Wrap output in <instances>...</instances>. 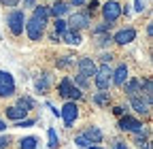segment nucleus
<instances>
[{"label": "nucleus", "instance_id": "obj_1", "mask_svg": "<svg viewBox=\"0 0 153 149\" xmlns=\"http://www.w3.org/2000/svg\"><path fill=\"white\" fill-rule=\"evenodd\" d=\"M26 11L22 9H11L7 13V28L13 36H22L24 34V28H26Z\"/></svg>", "mask_w": 153, "mask_h": 149}, {"label": "nucleus", "instance_id": "obj_2", "mask_svg": "<svg viewBox=\"0 0 153 149\" xmlns=\"http://www.w3.org/2000/svg\"><path fill=\"white\" fill-rule=\"evenodd\" d=\"M117 128L121 130V132H130V134H143V132H151L149 128L143 126V121L138 117H134V115H128L123 113L117 121Z\"/></svg>", "mask_w": 153, "mask_h": 149}, {"label": "nucleus", "instance_id": "obj_3", "mask_svg": "<svg viewBox=\"0 0 153 149\" xmlns=\"http://www.w3.org/2000/svg\"><path fill=\"white\" fill-rule=\"evenodd\" d=\"M57 94H60V98H64V100H74V102L83 98V92L72 83L70 77L60 79V83H57Z\"/></svg>", "mask_w": 153, "mask_h": 149}, {"label": "nucleus", "instance_id": "obj_4", "mask_svg": "<svg viewBox=\"0 0 153 149\" xmlns=\"http://www.w3.org/2000/svg\"><path fill=\"white\" fill-rule=\"evenodd\" d=\"M60 117L64 121V128H72L79 119V104L74 100H64L62 109H60Z\"/></svg>", "mask_w": 153, "mask_h": 149}, {"label": "nucleus", "instance_id": "obj_5", "mask_svg": "<svg viewBox=\"0 0 153 149\" xmlns=\"http://www.w3.org/2000/svg\"><path fill=\"white\" fill-rule=\"evenodd\" d=\"M66 24H68L70 30H76V32L89 30V26H91V17H89L85 11H74V13H68Z\"/></svg>", "mask_w": 153, "mask_h": 149}, {"label": "nucleus", "instance_id": "obj_6", "mask_svg": "<svg viewBox=\"0 0 153 149\" xmlns=\"http://www.w3.org/2000/svg\"><path fill=\"white\" fill-rule=\"evenodd\" d=\"M45 30H47V24L38 22V19H34V17H28V19H26V28H24V32L28 34V39H30L32 43L43 41Z\"/></svg>", "mask_w": 153, "mask_h": 149}, {"label": "nucleus", "instance_id": "obj_7", "mask_svg": "<svg viewBox=\"0 0 153 149\" xmlns=\"http://www.w3.org/2000/svg\"><path fill=\"white\" fill-rule=\"evenodd\" d=\"M100 13H102L104 22L115 24L121 17V2H117V0H106L104 4H100Z\"/></svg>", "mask_w": 153, "mask_h": 149}, {"label": "nucleus", "instance_id": "obj_8", "mask_svg": "<svg viewBox=\"0 0 153 149\" xmlns=\"http://www.w3.org/2000/svg\"><path fill=\"white\" fill-rule=\"evenodd\" d=\"M111 79H113V68L111 64H100L94 74V83L98 89H111Z\"/></svg>", "mask_w": 153, "mask_h": 149}, {"label": "nucleus", "instance_id": "obj_9", "mask_svg": "<svg viewBox=\"0 0 153 149\" xmlns=\"http://www.w3.org/2000/svg\"><path fill=\"white\" fill-rule=\"evenodd\" d=\"M15 79L7 70H0V98H11L15 96Z\"/></svg>", "mask_w": 153, "mask_h": 149}, {"label": "nucleus", "instance_id": "obj_10", "mask_svg": "<svg viewBox=\"0 0 153 149\" xmlns=\"http://www.w3.org/2000/svg\"><path fill=\"white\" fill-rule=\"evenodd\" d=\"M74 64H76V70H79V74H83V77H87V79H94L96 70H98V64H96V60H94V58H87V55L79 58Z\"/></svg>", "mask_w": 153, "mask_h": 149}, {"label": "nucleus", "instance_id": "obj_11", "mask_svg": "<svg viewBox=\"0 0 153 149\" xmlns=\"http://www.w3.org/2000/svg\"><path fill=\"white\" fill-rule=\"evenodd\" d=\"M134 41H136V30L134 28H121V30H117L113 34V43L119 45V47H126Z\"/></svg>", "mask_w": 153, "mask_h": 149}, {"label": "nucleus", "instance_id": "obj_12", "mask_svg": "<svg viewBox=\"0 0 153 149\" xmlns=\"http://www.w3.org/2000/svg\"><path fill=\"white\" fill-rule=\"evenodd\" d=\"M128 79H130V68H128V64H126V62L117 64V68H113V79H111V85L121 87Z\"/></svg>", "mask_w": 153, "mask_h": 149}, {"label": "nucleus", "instance_id": "obj_13", "mask_svg": "<svg viewBox=\"0 0 153 149\" xmlns=\"http://www.w3.org/2000/svg\"><path fill=\"white\" fill-rule=\"evenodd\" d=\"M121 89H123V94H126V98H138V96H143V92H140V79L138 77H134V79H128L123 85H121Z\"/></svg>", "mask_w": 153, "mask_h": 149}, {"label": "nucleus", "instance_id": "obj_14", "mask_svg": "<svg viewBox=\"0 0 153 149\" xmlns=\"http://www.w3.org/2000/svg\"><path fill=\"white\" fill-rule=\"evenodd\" d=\"M70 2H66V0H53V4L49 7V17H53V19H57V17H64L70 13Z\"/></svg>", "mask_w": 153, "mask_h": 149}, {"label": "nucleus", "instance_id": "obj_15", "mask_svg": "<svg viewBox=\"0 0 153 149\" xmlns=\"http://www.w3.org/2000/svg\"><path fill=\"white\" fill-rule=\"evenodd\" d=\"M60 43H66V45H70V47H79V45L83 43V36H81V32L68 28L66 32L60 34Z\"/></svg>", "mask_w": 153, "mask_h": 149}, {"label": "nucleus", "instance_id": "obj_16", "mask_svg": "<svg viewBox=\"0 0 153 149\" xmlns=\"http://www.w3.org/2000/svg\"><path fill=\"white\" fill-rule=\"evenodd\" d=\"M130 107H132V111H134L136 115H143V117H147V115L151 113V104H149L143 96L132 98V100H130Z\"/></svg>", "mask_w": 153, "mask_h": 149}, {"label": "nucleus", "instance_id": "obj_17", "mask_svg": "<svg viewBox=\"0 0 153 149\" xmlns=\"http://www.w3.org/2000/svg\"><path fill=\"white\" fill-rule=\"evenodd\" d=\"M49 87H51V74L45 70V72H41L38 74V79L34 81V89H36V94H47L49 92Z\"/></svg>", "mask_w": 153, "mask_h": 149}, {"label": "nucleus", "instance_id": "obj_18", "mask_svg": "<svg viewBox=\"0 0 153 149\" xmlns=\"http://www.w3.org/2000/svg\"><path fill=\"white\" fill-rule=\"evenodd\" d=\"M4 115H7V119H11V121L15 124V121H19V119H26V117H28V111L22 109V107H17V104H11V107L4 109Z\"/></svg>", "mask_w": 153, "mask_h": 149}, {"label": "nucleus", "instance_id": "obj_19", "mask_svg": "<svg viewBox=\"0 0 153 149\" xmlns=\"http://www.w3.org/2000/svg\"><path fill=\"white\" fill-rule=\"evenodd\" d=\"M111 102H113V96L108 89H98L91 96V104H96V107H108Z\"/></svg>", "mask_w": 153, "mask_h": 149}, {"label": "nucleus", "instance_id": "obj_20", "mask_svg": "<svg viewBox=\"0 0 153 149\" xmlns=\"http://www.w3.org/2000/svg\"><path fill=\"white\" fill-rule=\"evenodd\" d=\"M140 92H143V98L153 104V83H151V77H143L140 79Z\"/></svg>", "mask_w": 153, "mask_h": 149}, {"label": "nucleus", "instance_id": "obj_21", "mask_svg": "<svg viewBox=\"0 0 153 149\" xmlns=\"http://www.w3.org/2000/svg\"><path fill=\"white\" fill-rule=\"evenodd\" d=\"M83 134L89 139V143H91V145L102 143V141H104V134H102V130H100L98 126H89V128H85V132H83Z\"/></svg>", "mask_w": 153, "mask_h": 149}, {"label": "nucleus", "instance_id": "obj_22", "mask_svg": "<svg viewBox=\"0 0 153 149\" xmlns=\"http://www.w3.org/2000/svg\"><path fill=\"white\" fill-rule=\"evenodd\" d=\"M32 17L34 19H38V22H43V24H49V7H45V4H36L34 9H32Z\"/></svg>", "mask_w": 153, "mask_h": 149}, {"label": "nucleus", "instance_id": "obj_23", "mask_svg": "<svg viewBox=\"0 0 153 149\" xmlns=\"http://www.w3.org/2000/svg\"><path fill=\"white\" fill-rule=\"evenodd\" d=\"M74 66V58L72 55H60V58L55 60V68L57 70H68Z\"/></svg>", "mask_w": 153, "mask_h": 149}, {"label": "nucleus", "instance_id": "obj_24", "mask_svg": "<svg viewBox=\"0 0 153 149\" xmlns=\"http://www.w3.org/2000/svg\"><path fill=\"white\" fill-rule=\"evenodd\" d=\"M115 24H108V22H102V24H96V26H89V32H91V36H98V34H106V32H111V28H113Z\"/></svg>", "mask_w": 153, "mask_h": 149}, {"label": "nucleus", "instance_id": "obj_25", "mask_svg": "<svg viewBox=\"0 0 153 149\" xmlns=\"http://www.w3.org/2000/svg\"><path fill=\"white\" fill-rule=\"evenodd\" d=\"M72 79V83L76 85V87H79L81 92H85V89H89V85H91V79H87V77H83V74H79V72H76L74 74V77H70Z\"/></svg>", "mask_w": 153, "mask_h": 149}, {"label": "nucleus", "instance_id": "obj_26", "mask_svg": "<svg viewBox=\"0 0 153 149\" xmlns=\"http://www.w3.org/2000/svg\"><path fill=\"white\" fill-rule=\"evenodd\" d=\"M94 39H96V47H100V49L113 45V34H111V32H106V34H98V36H94Z\"/></svg>", "mask_w": 153, "mask_h": 149}, {"label": "nucleus", "instance_id": "obj_27", "mask_svg": "<svg viewBox=\"0 0 153 149\" xmlns=\"http://www.w3.org/2000/svg\"><path fill=\"white\" fill-rule=\"evenodd\" d=\"M17 107L26 109L28 113H30L32 109H36V100H34V98H30V96H19V98H17Z\"/></svg>", "mask_w": 153, "mask_h": 149}, {"label": "nucleus", "instance_id": "obj_28", "mask_svg": "<svg viewBox=\"0 0 153 149\" xmlns=\"http://www.w3.org/2000/svg\"><path fill=\"white\" fill-rule=\"evenodd\" d=\"M47 145H49V149H57V147H60V136H57L55 128L47 130Z\"/></svg>", "mask_w": 153, "mask_h": 149}, {"label": "nucleus", "instance_id": "obj_29", "mask_svg": "<svg viewBox=\"0 0 153 149\" xmlns=\"http://www.w3.org/2000/svg\"><path fill=\"white\" fill-rule=\"evenodd\" d=\"M38 147V139L36 136H24L19 141V149H36Z\"/></svg>", "mask_w": 153, "mask_h": 149}, {"label": "nucleus", "instance_id": "obj_30", "mask_svg": "<svg viewBox=\"0 0 153 149\" xmlns=\"http://www.w3.org/2000/svg\"><path fill=\"white\" fill-rule=\"evenodd\" d=\"M83 7H85L83 11H85V13H87L89 17H94L96 13H98V11H100V2H98V0H87V2H85Z\"/></svg>", "mask_w": 153, "mask_h": 149}, {"label": "nucleus", "instance_id": "obj_31", "mask_svg": "<svg viewBox=\"0 0 153 149\" xmlns=\"http://www.w3.org/2000/svg\"><path fill=\"white\" fill-rule=\"evenodd\" d=\"M66 30H68V24H66L64 17L53 19V32H55V34H62V32H66Z\"/></svg>", "mask_w": 153, "mask_h": 149}, {"label": "nucleus", "instance_id": "obj_32", "mask_svg": "<svg viewBox=\"0 0 153 149\" xmlns=\"http://www.w3.org/2000/svg\"><path fill=\"white\" fill-rule=\"evenodd\" d=\"M74 143H76V147H81V149H85V147H89V145H91V143H89V139H87L83 132L74 136Z\"/></svg>", "mask_w": 153, "mask_h": 149}, {"label": "nucleus", "instance_id": "obj_33", "mask_svg": "<svg viewBox=\"0 0 153 149\" xmlns=\"http://www.w3.org/2000/svg\"><path fill=\"white\" fill-rule=\"evenodd\" d=\"M34 124H36V119H34V117H26V119L15 121V128H30V126H34Z\"/></svg>", "mask_w": 153, "mask_h": 149}, {"label": "nucleus", "instance_id": "obj_34", "mask_svg": "<svg viewBox=\"0 0 153 149\" xmlns=\"http://www.w3.org/2000/svg\"><path fill=\"white\" fill-rule=\"evenodd\" d=\"M98 60H100V64H111V62L115 60V53H111V51H102Z\"/></svg>", "mask_w": 153, "mask_h": 149}, {"label": "nucleus", "instance_id": "obj_35", "mask_svg": "<svg viewBox=\"0 0 153 149\" xmlns=\"http://www.w3.org/2000/svg\"><path fill=\"white\" fill-rule=\"evenodd\" d=\"M111 149H130V145H128L123 139H115V141L111 143Z\"/></svg>", "mask_w": 153, "mask_h": 149}, {"label": "nucleus", "instance_id": "obj_36", "mask_svg": "<svg viewBox=\"0 0 153 149\" xmlns=\"http://www.w3.org/2000/svg\"><path fill=\"white\" fill-rule=\"evenodd\" d=\"M0 4L7 7V9H17L19 7V0H0Z\"/></svg>", "mask_w": 153, "mask_h": 149}, {"label": "nucleus", "instance_id": "obj_37", "mask_svg": "<svg viewBox=\"0 0 153 149\" xmlns=\"http://www.w3.org/2000/svg\"><path fill=\"white\" fill-rule=\"evenodd\" d=\"M11 147V136L4 134V136H0V149H9Z\"/></svg>", "mask_w": 153, "mask_h": 149}, {"label": "nucleus", "instance_id": "obj_38", "mask_svg": "<svg viewBox=\"0 0 153 149\" xmlns=\"http://www.w3.org/2000/svg\"><path fill=\"white\" fill-rule=\"evenodd\" d=\"M113 113L117 115V117H121L123 113H128V109H126L123 104H115V107H113Z\"/></svg>", "mask_w": 153, "mask_h": 149}, {"label": "nucleus", "instance_id": "obj_39", "mask_svg": "<svg viewBox=\"0 0 153 149\" xmlns=\"http://www.w3.org/2000/svg\"><path fill=\"white\" fill-rule=\"evenodd\" d=\"M19 2H22L24 4V9H34L38 2H36V0H19Z\"/></svg>", "mask_w": 153, "mask_h": 149}, {"label": "nucleus", "instance_id": "obj_40", "mask_svg": "<svg viewBox=\"0 0 153 149\" xmlns=\"http://www.w3.org/2000/svg\"><path fill=\"white\" fill-rule=\"evenodd\" d=\"M134 4H136L134 9H136L138 13H140V11H145V2H143V0H134Z\"/></svg>", "mask_w": 153, "mask_h": 149}, {"label": "nucleus", "instance_id": "obj_41", "mask_svg": "<svg viewBox=\"0 0 153 149\" xmlns=\"http://www.w3.org/2000/svg\"><path fill=\"white\" fill-rule=\"evenodd\" d=\"M49 43H60V34L51 32V34H49Z\"/></svg>", "mask_w": 153, "mask_h": 149}, {"label": "nucleus", "instance_id": "obj_42", "mask_svg": "<svg viewBox=\"0 0 153 149\" xmlns=\"http://www.w3.org/2000/svg\"><path fill=\"white\" fill-rule=\"evenodd\" d=\"M87 0H70V7H83Z\"/></svg>", "mask_w": 153, "mask_h": 149}, {"label": "nucleus", "instance_id": "obj_43", "mask_svg": "<svg viewBox=\"0 0 153 149\" xmlns=\"http://www.w3.org/2000/svg\"><path fill=\"white\" fill-rule=\"evenodd\" d=\"M147 36H149V39L153 36V26H151V24H147Z\"/></svg>", "mask_w": 153, "mask_h": 149}, {"label": "nucleus", "instance_id": "obj_44", "mask_svg": "<svg viewBox=\"0 0 153 149\" xmlns=\"http://www.w3.org/2000/svg\"><path fill=\"white\" fill-rule=\"evenodd\" d=\"M4 130H7V121L0 119V132H4Z\"/></svg>", "mask_w": 153, "mask_h": 149}, {"label": "nucleus", "instance_id": "obj_45", "mask_svg": "<svg viewBox=\"0 0 153 149\" xmlns=\"http://www.w3.org/2000/svg\"><path fill=\"white\" fill-rule=\"evenodd\" d=\"M85 149H102V147H98V145H89V147H85Z\"/></svg>", "mask_w": 153, "mask_h": 149}]
</instances>
